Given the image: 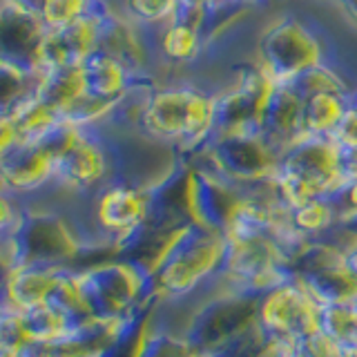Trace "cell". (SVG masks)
<instances>
[{"instance_id": "6da1fadb", "label": "cell", "mask_w": 357, "mask_h": 357, "mask_svg": "<svg viewBox=\"0 0 357 357\" xmlns=\"http://www.w3.org/2000/svg\"><path fill=\"white\" fill-rule=\"evenodd\" d=\"M215 89L195 76L163 78L145 94L134 132L181 161L192 159L215 134Z\"/></svg>"}, {"instance_id": "30bf717a", "label": "cell", "mask_w": 357, "mask_h": 357, "mask_svg": "<svg viewBox=\"0 0 357 357\" xmlns=\"http://www.w3.org/2000/svg\"><path fill=\"white\" fill-rule=\"evenodd\" d=\"M290 221H293V228L301 237L310 241L326 237L328 232H333L335 226L340 223V212L335 208L333 199L315 197L290 208Z\"/></svg>"}, {"instance_id": "8992f818", "label": "cell", "mask_w": 357, "mask_h": 357, "mask_svg": "<svg viewBox=\"0 0 357 357\" xmlns=\"http://www.w3.org/2000/svg\"><path fill=\"white\" fill-rule=\"evenodd\" d=\"M45 33L47 27L36 7L22 0H0V63L36 74V54Z\"/></svg>"}, {"instance_id": "52a82bcc", "label": "cell", "mask_w": 357, "mask_h": 357, "mask_svg": "<svg viewBox=\"0 0 357 357\" xmlns=\"http://www.w3.org/2000/svg\"><path fill=\"white\" fill-rule=\"evenodd\" d=\"M264 137L271 141L279 152H286L306 137L304 132V96L295 85H275L268 96L261 119Z\"/></svg>"}, {"instance_id": "7c38bea8", "label": "cell", "mask_w": 357, "mask_h": 357, "mask_svg": "<svg viewBox=\"0 0 357 357\" xmlns=\"http://www.w3.org/2000/svg\"><path fill=\"white\" fill-rule=\"evenodd\" d=\"M331 137L335 139V143L342 145V148L357 150V112L353 107L346 109L344 119L340 121V126L335 128Z\"/></svg>"}, {"instance_id": "9c48e42d", "label": "cell", "mask_w": 357, "mask_h": 357, "mask_svg": "<svg viewBox=\"0 0 357 357\" xmlns=\"http://www.w3.org/2000/svg\"><path fill=\"white\" fill-rule=\"evenodd\" d=\"M351 107L349 96L312 94L304 96V132L306 137H331L340 126L346 109Z\"/></svg>"}, {"instance_id": "8fae6325", "label": "cell", "mask_w": 357, "mask_h": 357, "mask_svg": "<svg viewBox=\"0 0 357 357\" xmlns=\"http://www.w3.org/2000/svg\"><path fill=\"white\" fill-rule=\"evenodd\" d=\"M178 3L181 0H121L119 11L137 25L154 29L174 16Z\"/></svg>"}, {"instance_id": "4fadbf2b", "label": "cell", "mask_w": 357, "mask_h": 357, "mask_svg": "<svg viewBox=\"0 0 357 357\" xmlns=\"http://www.w3.org/2000/svg\"><path fill=\"white\" fill-rule=\"evenodd\" d=\"M335 208L340 212V221H351L357 219V178L346 188H342L337 195L331 197Z\"/></svg>"}, {"instance_id": "277c9868", "label": "cell", "mask_w": 357, "mask_h": 357, "mask_svg": "<svg viewBox=\"0 0 357 357\" xmlns=\"http://www.w3.org/2000/svg\"><path fill=\"white\" fill-rule=\"evenodd\" d=\"M317 304L297 275L268 288L257 299V328L264 344L299 342L315 331Z\"/></svg>"}, {"instance_id": "5b68a950", "label": "cell", "mask_w": 357, "mask_h": 357, "mask_svg": "<svg viewBox=\"0 0 357 357\" xmlns=\"http://www.w3.org/2000/svg\"><path fill=\"white\" fill-rule=\"evenodd\" d=\"M105 11L103 7H92L87 14L67 22L63 27L47 29L36 54V74L52 70H65V67H81L85 59L98 47L100 22Z\"/></svg>"}, {"instance_id": "9a60e30c", "label": "cell", "mask_w": 357, "mask_h": 357, "mask_svg": "<svg viewBox=\"0 0 357 357\" xmlns=\"http://www.w3.org/2000/svg\"><path fill=\"white\" fill-rule=\"evenodd\" d=\"M351 107H353V109L357 112V89H355V92L351 94Z\"/></svg>"}, {"instance_id": "5bb4252c", "label": "cell", "mask_w": 357, "mask_h": 357, "mask_svg": "<svg viewBox=\"0 0 357 357\" xmlns=\"http://www.w3.org/2000/svg\"><path fill=\"white\" fill-rule=\"evenodd\" d=\"M342 266H344V271L349 273V277L357 284V241L349 243L342 250Z\"/></svg>"}, {"instance_id": "3957f363", "label": "cell", "mask_w": 357, "mask_h": 357, "mask_svg": "<svg viewBox=\"0 0 357 357\" xmlns=\"http://www.w3.org/2000/svg\"><path fill=\"white\" fill-rule=\"evenodd\" d=\"M340 50L319 20L301 11H279L255 36L252 59L275 85H293L310 67L333 61Z\"/></svg>"}, {"instance_id": "ba28073f", "label": "cell", "mask_w": 357, "mask_h": 357, "mask_svg": "<svg viewBox=\"0 0 357 357\" xmlns=\"http://www.w3.org/2000/svg\"><path fill=\"white\" fill-rule=\"evenodd\" d=\"M81 76H83L85 94L107 100V103H119L134 87L145 83V81H137L126 65L98 47L81 65Z\"/></svg>"}, {"instance_id": "7a4b0ae2", "label": "cell", "mask_w": 357, "mask_h": 357, "mask_svg": "<svg viewBox=\"0 0 357 357\" xmlns=\"http://www.w3.org/2000/svg\"><path fill=\"white\" fill-rule=\"evenodd\" d=\"M221 259L223 234L188 221L152 268L154 297L188 315L204 299L221 293Z\"/></svg>"}]
</instances>
